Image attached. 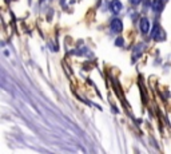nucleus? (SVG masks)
Masks as SVG:
<instances>
[{"mask_svg":"<svg viewBox=\"0 0 171 154\" xmlns=\"http://www.w3.org/2000/svg\"><path fill=\"white\" fill-rule=\"evenodd\" d=\"M122 22L119 20V19H114L112 22H111V30H112V32H115V34H118V32H120L122 31Z\"/></svg>","mask_w":171,"mask_h":154,"instance_id":"nucleus-1","label":"nucleus"},{"mask_svg":"<svg viewBox=\"0 0 171 154\" xmlns=\"http://www.w3.org/2000/svg\"><path fill=\"white\" fill-rule=\"evenodd\" d=\"M111 10H112L114 13H119L122 10V3L119 1V0H112V3H111Z\"/></svg>","mask_w":171,"mask_h":154,"instance_id":"nucleus-2","label":"nucleus"},{"mask_svg":"<svg viewBox=\"0 0 171 154\" xmlns=\"http://www.w3.org/2000/svg\"><path fill=\"white\" fill-rule=\"evenodd\" d=\"M141 30H142V32H143V34L149 32V30H150V22L147 20L146 18H143L141 20Z\"/></svg>","mask_w":171,"mask_h":154,"instance_id":"nucleus-3","label":"nucleus"},{"mask_svg":"<svg viewBox=\"0 0 171 154\" xmlns=\"http://www.w3.org/2000/svg\"><path fill=\"white\" fill-rule=\"evenodd\" d=\"M161 35H162L161 28H159L158 24H155L154 25V28H152V32H151V36H152L155 40H159V39H161Z\"/></svg>","mask_w":171,"mask_h":154,"instance_id":"nucleus-4","label":"nucleus"},{"mask_svg":"<svg viewBox=\"0 0 171 154\" xmlns=\"http://www.w3.org/2000/svg\"><path fill=\"white\" fill-rule=\"evenodd\" d=\"M151 7H152V10L155 11V12H161V11L163 10V3H162L161 0H154Z\"/></svg>","mask_w":171,"mask_h":154,"instance_id":"nucleus-5","label":"nucleus"},{"mask_svg":"<svg viewBox=\"0 0 171 154\" xmlns=\"http://www.w3.org/2000/svg\"><path fill=\"white\" fill-rule=\"evenodd\" d=\"M141 54H142V46H136L135 52H134V55H132V59H134V61H136V59H138V55L141 56Z\"/></svg>","mask_w":171,"mask_h":154,"instance_id":"nucleus-6","label":"nucleus"},{"mask_svg":"<svg viewBox=\"0 0 171 154\" xmlns=\"http://www.w3.org/2000/svg\"><path fill=\"white\" fill-rule=\"evenodd\" d=\"M115 44L119 46V47H122V46H123V39H122V38H118V39L115 40Z\"/></svg>","mask_w":171,"mask_h":154,"instance_id":"nucleus-7","label":"nucleus"},{"mask_svg":"<svg viewBox=\"0 0 171 154\" xmlns=\"http://www.w3.org/2000/svg\"><path fill=\"white\" fill-rule=\"evenodd\" d=\"M131 1V4H134V5H138V4H141V1L142 0H130Z\"/></svg>","mask_w":171,"mask_h":154,"instance_id":"nucleus-8","label":"nucleus"}]
</instances>
